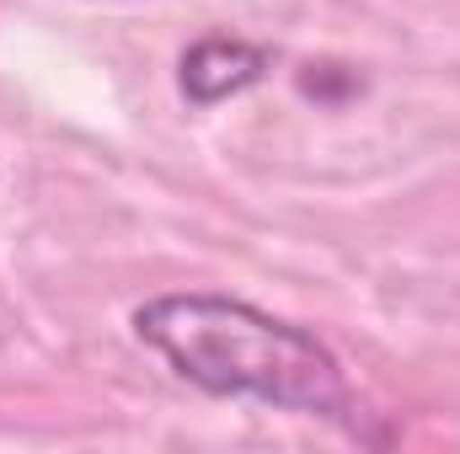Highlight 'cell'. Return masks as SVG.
Here are the masks:
<instances>
[{
    "label": "cell",
    "mask_w": 460,
    "mask_h": 454,
    "mask_svg": "<svg viewBox=\"0 0 460 454\" xmlns=\"http://www.w3.org/2000/svg\"><path fill=\"white\" fill-rule=\"evenodd\" d=\"M134 332L155 347L177 380L220 401H257L322 423L353 417V390L338 353L316 332L235 300V294H155L134 310Z\"/></svg>",
    "instance_id": "cell-1"
},
{
    "label": "cell",
    "mask_w": 460,
    "mask_h": 454,
    "mask_svg": "<svg viewBox=\"0 0 460 454\" xmlns=\"http://www.w3.org/2000/svg\"><path fill=\"white\" fill-rule=\"evenodd\" d=\"M268 70H273V48L230 32H209L182 54V97L193 108H220L230 97L252 92L257 81H268Z\"/></svg>",
    "instance_id": "cell-2"
}]
</instances>
